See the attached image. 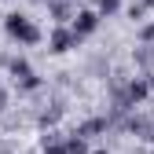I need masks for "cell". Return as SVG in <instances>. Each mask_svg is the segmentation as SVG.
Segmentation results:
<instances>
[{"label":"cell","instance_id":"cell-1","mask_svg":"<svg viewBox=\"0 0 154 154\" xmlns=\"http://www.w3.org/2000/svg\"><path fill=\"white\" fill-rule=\"evenodd\" d=\"M4 29H8L11 41H18L22 48L41 44V29H37V26H33V18H29V15H22V11H11V15L4 18Z\"/></svg>","mask_w":154,"mask_h":154},{"label":"cell","instance_id":"cell-2","mask_svg":"<svg viewBox=\"0 0 154 154\" xmlns=\"http://www.w3.org/2000/svg\"><path fill=\"white\" fill-rule=\"evenodd\" d=\"M11 77H15V85L22 92H37V88H41V77L33 73V66L26 59H11Z\"/></svg>","mask_w":154,"mask_h":154},{"label":"cell","instance_id":"cell-3","mask_svg":"<svg viewBox=\"0 0 154 154\" xmlns=\"http://www.w3.org/2000/svg\"><path fill=\"white\" fill-rule=\"evenodd\" d=\"M95 29H99V15H95L92 8H81L73 15V26H70V33L77 37V41H85V37H92Z\"/></svg>","mask_w":154,"mask_h":154},{"label":"cell","instance_id":"cell-4","mask_svg":"<svg viewBox=\"0 0 154 154\" xmlns=\"http://www.w3.org/2000/svg\"><path fill=\"white\" fill-rule=\"evenodd\" d=\"M81 41L70 33V26H59V29H51V37H48V51H55V55H63V51H70V48H77Z\"/></svg>","mask_w":154,"mask_h":154},{"label":"cell","instance_id":"cell-5","mask_svg":"<svg viewBox=\"0 0 154 154\" xmlns=\"http://www.w3.org/2000/svg\"><path fill=\"white\" fill-rule=\"evenodd\" d=\"M41 147H44V154H66V136H59V132H44Z\"/></svg>","mask_w":154,"mask_h":154},{"label":"cell","instance_id":"cell-6","mask_svg":"<svg viewBox=\"0 0 154 154\" xmlns=\"http://www.w3.org/2000/svg\"><path fill=\"white\" fill-rule=\"evenodd\" d=\"M99 132H106V118H92V121H85V125H77L73 136L88 140V136H99Z\"/></svg>","mask_w":154,"mask_h":154},{"label":"cell","instance_id":"cell-7","mask_svg":"<svg viewBox=\"0 0 154 154\" xmlns=\"http://www.w3.org/2000/svg\"><path fill=\"white\" fill-rule=\"evenodd\" d=\"M48 8H51V15H55V22H66V18H73V15H77L70 0H48Z\"/></svg>","mask_w":154,"mask_h":154},{"label":"cell","instance_id":"cell-8","mask_svg":"<svg viewBox=\"0 0 154 154\" xmlns=\"http://www.w3.org/2000/svg\"><path fill=\"white\" fill-rule=\"evenodd\" d=\"M92 4H95L92 11L99 15V18H110V15H118V11H121V0H92Z\"/></svg>","mask_w":154,"mask_h":154},{"label":"cell","instance_id":"cell-9","mask_svg":"<svg viewBox=\"0 0 154 154\" xmlns=\"http://www.w3.org/2000/svg\"><path fill=\"white\" fill-rule=\"evenodd\" d=\"M66 154H88V140H81V136H66Z\"/></svg>","mask_w":154,"mask_h":154},{"label":"cell","instance_id":"cell-10","mask_svg":"<svg viewBox=\"0 0 154 154\" xmlns=\"http://www.w3.org/2000/svg\"><path fill=\"white\" fill-rule=\"evenodd\" d=\"M140 41H143V44H154V22H150V26H143V29H140Z\"/></svg>","mask_w":154,"mask_h":154},{"label":"cell","instance_id":"cell-11","mask_svg":"<svg viewBox=\"0 0 154 154\" xmlns=\"http://www.w3.org/2000/svg\"><path fill=\"white\" fill-rule=\"evenodd\" d=\"M4 106H8V88L0 85V110H4Z\"/></svg>","mask_w":154,"mask_h":154},{"label":"cell","instance_id":"cell-12","mask_svg":"<svg viewBox=\"0 0 154 154\" xmlns=\"http://www.w3.org/2000/svg\"><path fill=\"white\" fill-rule=\"evenodd\" d=\"M88 154H110V150H103V147H95V150H88Z\"/></svg>","mask_w":154,"mask_h":154},{"label":"cell","instance_id":"cell-13","mask_svg":"<svg viewBox=\"0 0 154 154\" xmlns=\"http://www.w3.org/2000/svg\"><path fill=\"white\" fill-rule=\"evenodd\" d=\"M143 8H154V0H143Z\"/></svg>","mask_w":154,"mask_h":154}]
</instances>
